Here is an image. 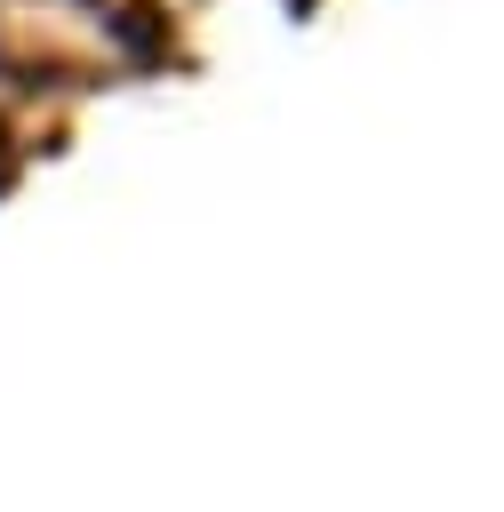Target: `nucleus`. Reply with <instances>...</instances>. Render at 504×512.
<instances>
[{
    "instance_id": "obj_1",
    "label": "nucleus",
    "mask_w": 504,
    "mask_h": 512,
    "mask_svg": "<svg viewBox=\"0 0 504 512\" xmlns=\"http://www.w3.org/2000/svg\"><path fill=\"white\" fill-rule=\"evenodd\" d=\"M0 176H8V128H0Z\"/></svg>"
}]
</instances>
